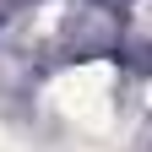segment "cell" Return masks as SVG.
<instances>
[{
	"label": "cell",
	"mask_w": 152,
	"mask_h": 152,
	"mask_svg": "<svg viewBox=\"0 0 152 152\" xmlns=\"http://www.w3.org/2000/svg\"><path fill=\"white\" fill-rule=\"evenodd\" d=\"M44 103L71 120L76 130H87V136H98L109 130V114H114V71L109 65H76V71H60L44 92Z\"/></svg>",
	"instance_id": "obj_1"
},
{
	"label": "cell",
	"mask_w": 152,
	"mask_h": 152,
	"mask_svg": "<svg viewBox=\"0 0 152 152\" xmlns=\"http://www.w3.org/2000/svg\"><path fill=\"white\" fill-rule=\"evenodd\" d=\"M0 152H27V147H22V136H16L6 120H0Z\"/></svg>",
	"instance_id": "obj_2"
}]
</instances>
